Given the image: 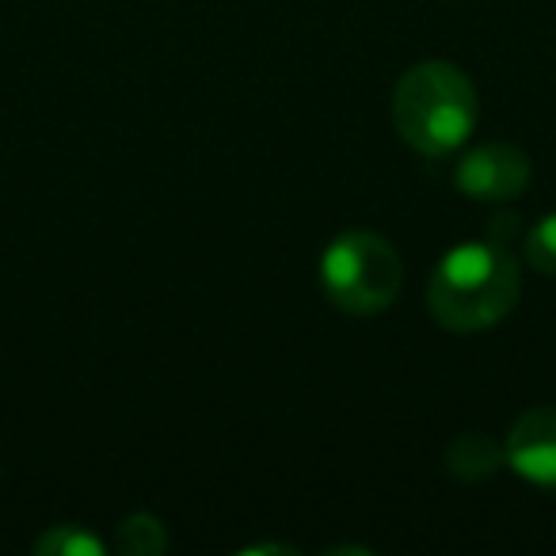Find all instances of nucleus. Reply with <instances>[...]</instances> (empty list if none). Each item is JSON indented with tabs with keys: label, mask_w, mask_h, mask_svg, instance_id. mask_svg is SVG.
<instances>
[{
	"label": "nucleus",
	"mask_w": 556,
	"mask_h": 556,
	"mask_svg": "<svg viewBox=\"0 0 556 556\" xmlns=\"http://www.w3.org/2000/svg\"><path fill=\"white\" fill-rule=\"evenodd\" d=\"M522 294L518 260L495 240L457 244L434 263L427 282L431 317L450 332H484L495 328Z\"/></svg>",
	"instance_id": "1"
},
{
	"label": "nucleus",
	"mask_w": 556,
	"mask_h": 556,
	"mask_svg": "<svg viewBox=\"0 0 556 556\" xmlns=\"http://www.w3.org/2000/svg\"><path fill=\"white\" fill-rule=\"evenodd\" d=\"M500 465H507V450L484 431H465L446 446V469L457 480H484Z\"/></svg>",
	"instance_id": "6"
},
{
	"label": "nucleus",
	"mask_w": 556,
	"mask_h": 556,
	"mask_svg": "<svg viewBox=\"0 0 556 556\" xmlns=\"http://www.w3.org/2000/svg\"><path fill=\"white\" fill-rule=\"evenodd\" d=\"M503 450H507V465L522 480L556 488V404L522 412L510 424Z\"/></svg>",
	"instance_id": "5"
},
{
	"label": "nucleus",
	"mask_w": 556,
	"mask_h": 556,
	"mask_svg": "<svg viewBox=\"0 0 556 556\" xmlns=\"http://www.w3.org/2000/svg\"><path fill=\"white\" fill-rule=\"evenodd\" d=\"M454 179L477 202H510L530 187L533 164L518 146L492 141V146H480L472 153H465Z\"/></svg>",
	"instance_id": "4"
},
{
	"label": "nucleus",
	"mask_w": 556,
	"mask_h": 556,
	"mask_svg": "<svg viewBox=\"0 0 556 556\" xmlns=\"http://www.w3.org/2000/svg\"><path fill=\"white\" fill-rule=\"evenodd\" d=\"M522 255L533 270L556 278V214H545L522 232Z\"/></svg>",
	"instance_id": "9"
},
{
	"label": "nucleus",
	"mask_w": 556,
	"mask_h": 556,
	"mask_svg": "<svg viewBox=\"0 0 556 556\" xmlns=\"http://www.w3.org/2000/svg\"><path fill=\"white\" fill-rule=\"evenodd\" d=\"M477 115V88L454 62H419L393 88V126L419 156H446L462 149Z\"/></svg>",
	"instance_id": "2"
},
{
	"label": "nucleus",
	"mask_w": 556,
	"mask_h": 556,
	"mask_svg": "<svg viewBox=\"0 0 556 556\" xmlns=\"http://www.w3.org/2000/svg\"><path fill=\"white\" fill-rule=\"evenodd\" d=\"M118 553H130V556H161L168 548V530L156 515L149 510H134L126 515L123 522L115 526V545Z\"/></svg>",
	"instance_id": "7"
},
{
	"label": "nucleus",
	"mask_w": 556,
	"mask_h": 556,
	"mask_svg": "<svg viewBox=\"0 0 556 556\" xmlns=\"http://www.w3.org/2000/svg\"><path fill=\"white\" fill-rule=\"evenodd\" d=\"M31 548L39 556H103L111 545H103L92 530H85L77 522H58L47 533H39Z\"/></svg>",
	"instance_id": "8"
},
{
	"label": "nucleus",
	"mask_w": 556,
	"mask_h": 556,
	"mask_svg": "<svg viewBox=\"0 0 556 556\" xmlns=\"http://www.w3.org/2000/svg\"><path fill=\"white\" fill-rule=\"evenodd\" d=\"M244 553L248 556H255V553H298V548L294 545H282V541H278V545H275V541H267V545H248Z\"/></svg>",
	"instance_id": "10"
},
{
	"label": "nucleus",
	"mask_w": 556,
	"mask_h": 556,
	"mask_svg": "<svg viewBox=\"0 0 556 556\" xmlns=\"http://www.w3.org/2000/svg\"><path fill=\"white\" fill-rule=\"evenodd\" d=\"M320 282L332 305L351 317H378L404 287L401 252L381 232L355 229L336 237L320 255Z\"/></svg>",
	"instance_id": "3"
}]
</instances>
